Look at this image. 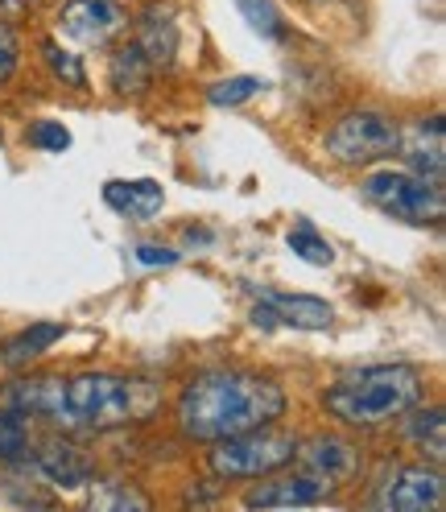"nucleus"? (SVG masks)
Segmentation results:
<instances>
[{"label":"nucleus","instance_id":"1","mask_svg":"<svg viewBox=\"0 0 446 512\" xmlns=\"http://www.w3.org/2000/svg\"><path fill=\"white\" fill-rule=\"evenodd\" d=\"M285 389L273 376L244 372V368H211L186 380L174 405V422L195 442H219L244 430L269 426L285 413Z\"/></svg>","mask_w":446,"mask_h":512},{"label":"nucleus","instance_id":"2","mask_svg":"<svg viewBox=\"0 0 446 512\" xmlns=\"http://www.w3.org/2000/svg\"><path fill=\"white\" fill-rule=\"evenodd\" d=\"M162 405V389L141 376H120V372H79L67 380H54V397L46 422L62 430H87L104 434L153 418Z\"/></svg>","mask_w":446,"mask_h":512},{"label":"nucleus","instance_id":"3","mask_svg":"<svg viewBox=\"0 0 446 512\" xmlns=\"http://www.w3.org/2000/svg\"><path fill=\"white\" fill-rule=\"evenodd\" d=\"M426 397V376L413 364H372L335 380L323 393V405L335 422L352 430H376L405 418Z\"/></svg>","mask_w":446,"mask_h":512},{"label":"nucleus","instance_id":"4","mask_svg":"<svg viewBox=\"0 0 446 512\" xmlns=\"http://www.w3.org/2000/svg\"><path fill=\"white\" fill-rule=\"evenodd\" d=\"M360 195L401 223H418V228H438L446 215V190L434 178H422L413 170H372L360 178Z\"/></svg>","mask_w":446,"mask_h":512},{"label":"nucleus","instance_id":"5","mask_svg":"<svg viewBox=\"0 0 446 512\" xmlns=\"http://www.w3.org/2000/svg\"><path fill=\"white\" fill-rule=\"evenodd\" d=\"M294 451H298V438L290 430H277L269 422V426H257V430H244V434L211 442L207 467L219 479H261V475H273V471L290 467Z\"/></svg>","mask_w":446,"mask_h":512},{"label":"nucleus","instance_id":"6","mask_svg":"<svg viewBox=\"0 0 446 512\" xmlns=\"http://www.w3.org/2000/svg\"><path fill=\"white\" fill-rule=\"evenodd\" d=\"M397 137H401V124L389 116V112H376V108H356L339 116L327 137H323V149L331 162L339 166H372V162H385V157L397 153Z\"/></svg>","mask_w":446,"mask_h":512},{"label":"nucleus","instance_id":"7","mask_svg":"<svg viewBox=\"0 0 446 512\" xmlns=\"http://www.w3.org/2000/svg\"><path fill=\"white\" fill-rule=\"evenodd\" d=\"M368 504L385 508V512H442L446 508V479L438 467L401 463L380 479Z\"/></svg>","mask_w":446,"mask_h":512},{"label":"nucleus","instance_id":"8","mask_svg":"<svg viewBox=\"0 0 446 512\" xmlns=\"http://www.w3.org/2000/svg\"><path fill=\"white\" fill-rule=\"evenodd\" d=\"M294 463H298V471L314 475L323 488L339 492V488H347V484H352V479L360 475L364 455H360L356 442H347V438H339V434H318V438H310V442H298Z\"/></svg>","mask_w":446,"mask_h":512},{"label":"nucleus","instance_id":"9","mask_svg":"<svg viewBox=\"0 0 446 512\" xmlns=\"http://www.w3.org/2000/svg\"><path fill=\"white\" fill-rule=\"evenodd\" d=\"M58 25H62V34L83 46H108L116 34H124L129 13L116 0H67L58 13Z\"/></svg>","mask_w":446,"mask_h":512},{"label":"nucleus","instance_id":"10","mask_svg":"<svg viewBox=\"0 0 446 512\" xmlns=\"http://www.w3.org/2000/svg\"><path fill=\"white\" fill-rule=\"evenodd\" d=\"M327 500H331V488H323L314 475H306V471L277 475L273 471V479H265V484H257L244 496V508H314Z\"/></svg>","mask_w":446,"mask_h":512},{"label":"nucleus","instance_id":"11","mask_svg":"<svg viewBox=\"0 0 446 512\" xmlns=\"http://www.w3.org/2000/svg\"><path fill=\"white\" fill-rule=\"evenodd\" d=\"M257 302L273 314L277 327H294V331H327L335 323V306L310 294H285V290H269L257 285Z\"/></svg>","mask_w":446,"mask_h":512},{"label":"nucleus","instance_id":"12","mask_svg":"<svg viewBox=\"0 0 446 512\" xmlns=\"http://www.w3.org/2000/svg\"><path fill=\"white\" fill-rule=\"evenodd\" d=\"M397 149L405 153V162H409V170H413V174H422V178L442 182V174H446L442 116H422V120H413L409 128H401Z\"/></svg>","mask_w":446,"mask_h":512},{"label":"nucleus","instance_id":"13","mask_svg":"<svg viewBox=\"0 0 446 512\" xmlns=\"http://www.w3.org/2000/svg\"><path fill=\"white\" fill-rule=\"evenodd\" d=\"M34 455V467H38V475L42 479H50L54 488H83V484H91V475H95V467H91V459L79 451V446H71V442H42L38 451H29Z\"/></svg>","mask_w":446,"mask_h":512},{"label":"nucleus","instance_id":"14","mask_svg":"<svg viewBox=\"0 0 446 512\" xmlns=\"http://www.w3.org/2000/svg\"><path fill=\"white\" fill-rule=\"evenodd\" d=\"M104 203L124 219H153L166 203V190L153 178H112L104 182Z\"/></svg>","mask_w":446,"mask_h":512},{"label":"nucleus","instance_id":"15","mask_svg":"<svg viewBox=\"0 0 446 512\" xmlns=\"http://www.w3.org/2000/svg\"><path fill=\"white\" fill-rule=\"evenodd\" d=\"M133 42L149 54L153 67H170L174 54H178V25H174V17L166 9H149L141 17V29H137Z\"/></svg>","mask_w":446,"mask_h":512},{"label":"nucleus","instance_id":"16","mask_svg":"<svg viewBox=\"0 0 446 512\" xmlns=\"http://www.w3.org/2000/svg\"><path fill=\"white\" fill-rule=\"evenodd\" d=\"M153 62H149V54L137 46V42H129V46H120L116 54H112V67H108V83L120 91V95H141L149 83H153Z\"/></svg>","mask_w":446,"mask_h":512},{"label":"nucleus","instance_id":"17","mask_svg":"<svg viewBox=\"0 0 446 512\" xmlns=\"http://www.w3.org/2000/svg\"><path fill=\"white\" fill-rule=\"evenodd\" d=\"M58 339H62V323H34L0 347V360H5V368H25L29 360H38L42 351H50Z\"/></svg>","mask_w":446,"mask_h":512},{"label":"nucleus","instance_id":"18","mask_svg":"<svg viewBox=\"0 0 446 512\" xmlns=\"http://www.w3.org/2000/svg\"><path fill=\"white\" fill-rule=\"evenodd\" d=\"M405 438L418 442L422 451H430L434 463H442L446 459V418H442V409H426V413H413V418H405Z\"/></svg>","mask_w":446,"mask_h":512},{"label":"nucleus","instance_id":"19","mask_svg":"<svg viewBox=\"0 0 446 512\" xmlns=\"http://www.w3.org/2000/svg\"><path fill=\"white\" fill-rule=\"evenodd\" d=\"M34 451V438H29V418L17 409L0 405V463H25Z\"/></svg>","mask_w":446,"mask_h":512},{"label":"nucleus","instance_id":"20","mask_svg":"<svg viewBox=\"0 0 446 512\" xmlns=\"http://www.w3.org/2000/svg\"><path fill=\"white\" fill-rule=\"evenodd\" d=\"M269 83L261 79V75H232V79H219V83H211L207 87V100L215 104V108H240V104H248L252 95H261Z\"/></svg>","mask_w":446,"mask_h":512},{"label":"nucleus","instance_id":"21","mask_svg":"<svg viewBox=\"0 0 446 512\" xmlns=\"http://www.w3.org/2000/svg\"><path fill=\"white\" fill-rule=\"evenodd\" d=\"M285 240H290V252L302 256L306 265H331V261H335L331 240H327V236H318V228H314L310 219H302L298 228H290V236H285Z\"/></svg>","mask_w":446,"mask_h":512},{"label":"nucleus","instance_id":"22","mask_svg":"<svg viewBox=\"0 0 446 512\" xmlns=\"http://www.w3.org/2000/svg\"><path fill=\"white\" fill-rule=\"evenodd\" d=\"M87 508H95V512H129V508H137V512H145L149 496H141L129 484H95L91 496H87Z\"/></svg>","mask_w":446,"mask_h":512},{"label":"nucleus","instance_id":"23","mask_svg":"<svg viewBox=\"0 0 446 512\" xmlns=\"http://www.w3.org/2000/svg\"><path fill=\"white\" fill-rule=\"evenodd\" d=\"M236 5H240L244 21L257 29L261 38H269V42H285V21H281V13H277L273 0H236Z\"/></svg>","mask_w":446,"mask_h":512},{"label":"nucleus","instance_id":"24","mask_svg":"<svg viewBox=\"0 0 446 512\" xmlns=\"http://www.w3.org/2000/svg\"><path fill=\"white\" fill-rule=\"evenodd\" d=\"M42 58H46V67L54 71V79H62L67 87H87V71H83L79 54L62 50L58 42H42Z\"/></svg>","mask_w":446,"mask_h":512},{"label":"nucleus","instance_id":"25","mask_svg":"<svg viewBox=\"0 0 446 512\" xmlns=\"http://www.w3.org/2000/svg\"><path fill=\"white\" fill-rule=\"evenodd\" d=\"M25 137H29V145H38V149H46V153L71 149V128L62 124V120H38Z\"/></svg>","mask_w":446,"mask_h":512},{"label":"nucleus","instance_id":"26","mask_svg":"<svg viewBox=\"0 0 446 512\" xmlns=\"http://www.w3.org/2000/svg\"><path fill=\"white\" fill-rule=\"evenodd\" d=\"M129 256H133V265H141V269H166V265L182 261V252L166 248V244H137Z\"/></svg>","mask_w":446,"mask_h":512},{"label":"nucleus","instance_id":"27","mask_svg":"<svg viewBox=\"0 0 446 512\" xmlns=\"http://www.w3.org/2000/svg\"><path fill=\"white\" fill-rule=\"evenodd\" d=\"M17 67H21V42L13 29L0 21V83H9L17 75Z\"/></svg>","mask_w":446,"mask_h":512}]
</instances>
